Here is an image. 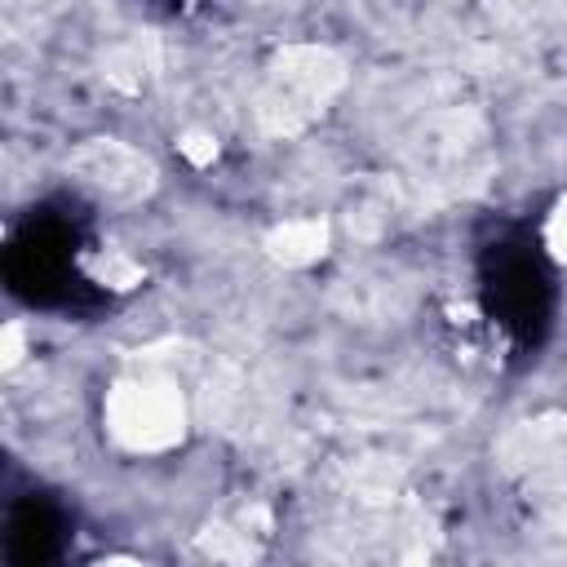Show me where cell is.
<instances>
[{
	"instance_id": "6da1fadb",
	"label": "cell",
	"mask_w": 567,
	"mask_h": 567,
	"mask_svg": "<svg viewBox=\"0 0 567 567\" xmlns=\"http://www.w3.org/2000/svg\"><path fill=\"white\" fill-rule=\"evenodd\" d=\"M346 66L332 49L323 44H288L275 66H270V93H266V115H275L279 128L306 124L323 102L341 89Z\"/></svg>"
},
{
	"instance_id": "7a4b0ae2",
	"label": "cell",
	"mask_w": 567,
	"mask_h": 567,
	"mask_svg": "<svg viewBox=\"0 0 567 567\" xmlns=\"http://www.w3.org/2000/svg\"><path fill=\"white\" fill-rule=\"evenodd\" d=\"M106 425L128 452H164L186 434V408L168 381H120L106 394Z\"/></svg>"
},
{
	"instance_id": "3957f363",
	"label": "cell",
	"mask_w": 567,
	"mask_h": 567,
	"mask_svg": "<svg viewBox=\"0 0 567 567\" xmlns=\"http://www.w3.org/2000/svg\"><path fill=\"white\" fill-rule=\"evenodd\" d=\"M75 168L84 173L89 186L106 190L111 199H137L151 186V177H155L146 155H137L133 146H120V142H97V146L80 151Z\"/></svg>"
},
{
	"instance_id": "277c9868",
	"label": "cell",
	"mask_w": 567,
	"mask_h": 567,
	"mask_svg": "<svg viewBox=\"0 0 567 567\" xmlns=\"http://www.w3.org/2000/svg\"><path fill=\"white\" fill-rule=\"evenodd\" d=\"M266 252L279 266H310L328 252V226L319 217H292L266 235Z\"/></svg>"
},
{
	"instance_id": "5b68a950",
	"label": "cell",
	"mask_w": 567,
	"mask_h": 567,
	"mask_svg": "<svg viewBox=\"0 0 567 567\" xmlns=\"http://www.w3.org/2000/svg\"><path fill=\"white\" fill-rule=\"evenodd\" d=\"M89 275L102 284V288H137L142 284V266L128 261L124 252H97L89 261Z\"/></svg>"
},
{
	"instance_id": "8992f818",
	"label": "cell",
	"mask_w": 567,
	"mask_h": 567,
	"mask_svg": "<svg viewBox=\"0 0 567 567\" xmlns=\"http://www.w3.org/2000/svg\"><path fill=\"white\" fill-rule=\"evenodd\" d=\"M204 540V549L213 554V558H221V563H244L248 558V540H244V532H235V527H208V536H199Z\"/></svg>"
},
{
	"instance_id": "52a82bcc",
	"label": "cell",
	"mask_w": 567,
	"mask_h": 567,
	"mask_svg": "<svg viewBox=\"0 0 567 567\" xmlns=\"http://www.w3.org/2000/svg\"><path fill=\"white\" fill-rule=\"evenodd\" d=\"M545 252H549L558 266H567V190L554 199V208H549V217H545Z\"/></svg>"
},
{
	"instance_id": "ba28073f",
	"label": "cell",
	"mask_w": 567,
	"mask_h": 567,
	"mask_svg": "<svg viewBox=\"0 0 567 567\" xmlns=\"http://www.w3.org/2000/svg\"><path fill=\"white\" fill-rule=\"evenodd\" d=\"M177 151H182L195 168H204V164L217 159V137H208V133H186V137L177 142Z\"/></svg>"
},
{
	"instance_id": "9c48e42d",
	"label": "cell",
	"mask_w": 567,
	"mask_h": 567,
	"mask_svg": "<svg viewBox=\"0 0 567 567\" xmlns=\"http://www.w3.org/2000/svg\"><path fill=\"white\" fill-rule=\"evenodd\" d=\"M93 567H142V563H133V558H102V563H93Z\"/></svg>"
}]
</instances>
